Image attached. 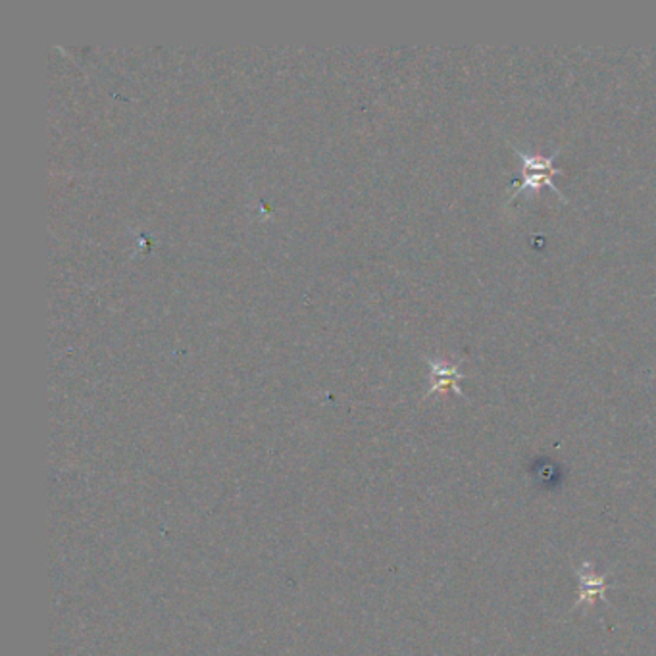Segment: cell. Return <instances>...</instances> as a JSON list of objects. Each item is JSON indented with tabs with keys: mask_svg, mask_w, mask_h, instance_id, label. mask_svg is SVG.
<instances>
[{
	"mask_svg": "<svg viewBox=\"0 0 656 656\" xmlns=\"http://www.w3.org/2000/svg\"><path fill=\"white\" fill-rule=\"evenodd\" d=\"M578 581H580V597L576 600V608L578 607H593V603L597 598L605 600L607 603V587L608 576H597L595 573V566H591L590 563H583L578 570Z\"/></svg>",
	"mask_w": 656,
	"mask_h": 656,
	"instance_id": "cell-2",
	"label": "cell"
},
{
	"mask_svg": "<svg viewBox=\"0 0 656 656\" xmlns=\"http://www.w3.org/2000/svg\"><path fill=\"white\" fill-rule=\"evenodd\" d=\"M510 146L514 150V155L518 158H520L522 164H524V168H522V182L512 185L510 200H514L518 195H522V193H537L539 189L549 187V189L554 191V193L560 199H563V202H568V197L553 183V177L556 173H560V170L554 168V160L558 158V155H560V150H563V146H556L554 153H551L549 156H539V155L526 153V150L518 148L516 145H510Z\"/></svg>",
	"mask_w": 656,
	"mask_h": 656,
	"instance_id": "cell-1",
	"label": "cell"
},
{
	"mask_svg": "<svg viewBox=\"0 0 656 656\" xmlns=\"http://www.w3.org/2000/svg\"><path fill=\"white\" fill-rule=\"evenodd\" d=\"M462 362H464V359H460L458 362H445V360L428 359L430 370H431V387H430L428 394L437 393V391H453L458 396H464V393L458 386V381L466 377L460 372Z\"/></svg>",
	"mask_w": 656,
	"mask_h": 656,
	"instance_id": "cell-3",
	"label": "cell"
}]
</instances>
